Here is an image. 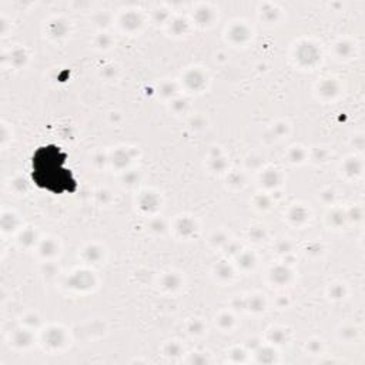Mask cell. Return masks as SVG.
Masks as SVG:
<instances>
[{
  "label": "cell",
  "mask_w": 365,
  "mask_h": 365,
  "mask_svg": "<svg viewBox=\"0 0 365 365\" xmlns=\"http://www.w3.org/2000/svg\"><path fill=\"white\" fill-rule=\"evenodd\" d=\"M66 158L67 155L56 145L38 148L33 157V180L36 184L56 194L74 191L76 180L71 171L64 167Z\"/></svg>",
  "instance_id": "1"
}]
</instances>
